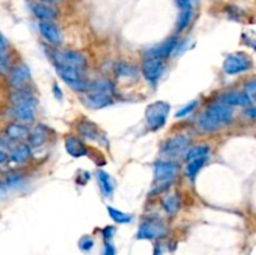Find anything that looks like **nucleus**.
<instances>
[{
	"label": "nucleus",
	"instance_id": "1",
	"mask_svg": "<svg viewBox=\"0 0 256 255\" xmlns=\"http://www.w3.org/2000/svg\"><path fill=\"white\" fill-rule=\"evenodd\" d=\"M234 120V112L230 106L224 104L210 105L198 119V125L204 132H212Z\"/></svg>",
	"mask_w": 256,
	"mask_h": 255
},
{
	"label": "nucleus",
	"instance_id": "2",
	"mask_svg": "<svg viewBox=\"0 0 256 255\" xmlns=\"http://www.w3.org/2000/svg\"><path fill=\"white\" fill-rule=\"evenodd\" d=\"M168 229L164 220L158 215H149L139 225L136 239L139 240H156L166 236Z\"/></svg>",
	"mask_w": 256,
	"mask_h": 255
},
{
	"label": "nucleus",
	"instance_id": "3",
	"mask_svg": "<svg viewBox=\"0 0 256 255\" xmlns=\"http://www.w3.org/2000/svg\"><path fill=\"white\" fill-rule=\"evenodd\" d=\"M170 105L165 102H155L148 106L145 112L146 125L152 132H158L166 124Z\"/></svg>",
	"mask_w": 256,
	"mask_h": 255
},
{
	"label": "nucleus",
	"instance_id": "4",
	"mask_svg": "<svg viewBox=\"0 0 256 255\" xmlns=\"http://www.w3.org/2000/svg\"><path fill=\"white\" fill-rule=\"evenodd\" d=\"M50 58L52 60V64L68 65V66L76 68V69L84 70L88 62L84 54L75 50H50Z\"/></svg>",
	"mask_w": 256,
	"mask_h": 255
},
{
	"label": "nucleus",
	"instance_id": "5",
	"mask_svg": "<svg viewBox=\"0 0 256 255\" xmlns=\"http://www.w3.org/2000/svg\"><path fill=\"white\" fill-rule=\"evenodd\" d=\"M192 144V140L188 135H176L162 144V155L166 158V160L176 159V158L185 155L188 152V148Z\"/></svg>",
	"mask_w": 256,
	"mask_h": 255
},
{
	"label": "nucleus",
	"instance_id": "6",
	"mask_svg": "<svg viewBox=\"0 0 256 255\" xmlns=\"http://www.w3.org/2000/svg\"><path fill=\"white\" fill-rule=\"evenodd\" d=\"M252 68V62L244 52H234L224 60L222 69L228 75H236L248 72Z\"/></svg>",
	"mask_w": 256,
	"mask_h": 255
},
{
	"label": "nucleus",
	"instance_id": "7",
	"mask_svg": "<svg viewBox=\"0 0 256 255\" xmlns=\"http://www.w3.org/2000/svg\"><path fill=\"white\" fill-rule=\"evenodd\" d=\"M179 172V164L174 160H158L154 164V180L156 184L174 182Z\"/></svg>",
	"mask_w": 256,
	"mask_h": 255
},
{
	"label": "nucleus",
	"instance_id": "8",
	"mask_svg": "<svg viewBox=\"0 0 256 255\" xmlns=\"http://www.w3.org/2000/svg\"><path fill=\"white\" fill-rule=\"evenodd\" d=\"M140 70H142V76L145 78V80L149 84L156 85L160 78H162V72H164V60L145 56V59L142 62V66H140Z\"/></svg>",
	"mask_w": 256,
	"mask_h": 255
},
{
	"label": "nucleus",
	"instance_id": "9",
	"mask_svg": "<svg viewBox=\"0 0 256 255\" xmlns=\"http://www.w3.org/2000/svg\"><path fill=\"white\" fill-rule=\"evenodd\" d=\"M35 112H36V106H35V105H12V106L8 109V115H9L14 122H20V124L24 125H30L35 122Z\"/></svg>",
	"mask_w": 256,
	"mask_h": 255
},
{
	"label": "nucleus",
	"instance_id": "10",
	"mask_svg": "<svg viewBox=\"0 0 256 255\" xmlns=\"http://www.w3.org/2000/svg\"><path fill=\"white\" fill-rule=\"evenodd\" d=\"M76 130L79 132L80 136L82 139L88 140V142H96L102 144V142H106V138H105L104 132L99 129L95 122H92V120L88 119H82L76 124Z\"/></svg>",
	"mask_w": 256,
	"mask_h": 255
},
{
	"label": "nucleus",
	"instance_id": "11",
	"mask_svg": "<svg viewBox=\"0 0 256 255\" xmlns=\"http://www.w3.org/2000/svg\"><path fill=\"white\" fill-rule=\"evenodd\" d=\"M38 29H39L40 35L44 38L45 42L55 45V46L62 45V32L56 24H54L52 22H40L38 24Z\"/></svg>",
	"mask_w": 256,
	"mask_h": 255
},
{
	"label": "nucleus",
	"instance_id": "12",
	"mask_svg": "<svg viewBox=\"0 0 256 255\" xmlns=\"http://www.w3.org/2000/svg\"><path fill=\"white\" fill-rule=\"evenodd\" d=\"M30 78H32V72L28 65L20 64L16 66H12V69L10 70L9 75H8V79H9V85L12 89H19V88L28 85V82H30Z\"/></svg>",
	"mask_w": 256,
	"mask_h": 255
},
{
	"label": "nucleus",
	"instance_id": "13",
	"mask_svg": "<svg viewBox=\"0 0 256 255\" xmlns=\"http://www.w3.org/2000/svg\"><path fill=\"white\" fill-rule=\"evenodd\" d=\"M178 42H179V39L176 36H172L168 40L162 42V44L156 45V46L152 48L146 52V56L150 58H156V59L165 60L175 52L178 46Z\"/></svg>",
	"mask_w": 256,
	"mask_h": 255
},
{
	"label": "nucleus",
	"instance_id": "14",
	"mask_svg": "<svg viewBox=\"0 0 256 255\" xmlns=\"http://www.w3.org/2000/svg\"><path fill=\"white\" fill-rule=\"evenodd\" d=\"M4 134L8 140H10L12 142H19L20 144V142L28 140V136L30 134V129L28 128V125L12 122L5 126Z\"/></svg>",
	"mask_w": 256,
	"mask_h": 255
},
{
	"label": "nucleus",
	"instance_id": "15",
	"mask_svg": "<svg viewBox=\"0 0 256 255\" xmlns=\"http://www.w3.org/2000/svg\"><path fill=\"white\" fill-rule=\"evenodd\" d=\"M64 146L68 154L70 156L75 158V159L84 158L89 154V150H88V146L85 145V142L79 136H75V135H68L65 138Z\"/></svg>",
	"mask_w": 256,
	"mask_h": 255
},
{
	"label": "nucleus",
	"instance_id": "16",
	"mask_svg": "<svg viewBox=\"0 0 256 255\" xmlns=\"http://www.w3.org/2000/svg\"><path fill=\"white\" fill-rule=\"evenodd\" d=\"M9 100L12 105H20V104H30V105H38V100L35 98L34 92L30 86L25 85V86L19 88V89H14L12 94L9 95Z\"/></svg>",
	"mask_w": 256,
	"mask_h": 255
},
{
	"label": "nucleus",
	"instance_id": "17",
	"mask_svg": "<svg viewBox=\"0 0 256 255\" xmlns=\"http://www.w3.org/2000/svg\"><path fill=\"white\" fill-rule=\"evenodd\" d=\"M220 102L226 106H244L248 108L252 104V99L246 92H224L220 95Z\"/></svg>",
	"mask_w": 256,
	"mask_h": 255
},
{
	"label": "nucleus",
	"instance_id": "18",
	"mask_svg": "<svg viewBox=\"0 0 256 255\" xmlns=\"http://www.w3.org/2000/svg\"><path fill=\"white\" fill-rule=\"evenodd\" d=\"M116 79L124 82H134L138 80V68L126 62H120L115 68Z\"/></svg>",
	"mask_w": 256,
	"mask_h": 255
},
{
	"label": "nucleus",
	"instance_id": "19",
	"mask_svg": "<svg viewBox=\"0 0 256 255\" xmlns=\"http://www.w3.org/2000/svg\"><path fill=\"white\" fill-rule=\"evenodd\" d=\"M30 9H32L34 16L38 18L40 22H54L58 16L56 10L44 2H34L32 4Z\"/></svg>",
	"mask_w": 256,
	"mask_h": 255
},
{
	"label": "nucleus",
	"instance_id": "20",
	"mask_svg": "<svg viewBox=\"0 0 256 255\" xmlns=\"http://www.w3.org/2000/svg\"><path fill=\"white\" fill-rule=\"evenodd\" d=\"M85 104L92 109H104L114 102V95L110 94H85Z\"/></svg>",
	"mask_w": 256,
	"mask_h": 255
},
{
	"label": "nucleus",
	"instance_id": "21",
	"mask_svg": "<svg viewBox=\"0 0 256 255\" xmlns=\"http://www.w3.org/2000/svg\"><path fill=\"white\" fill-rule=\"evenodd\" d=\"M48 129L44 125H38L34 129L30 132L29 136H28V144L32 148V150L39 149L42 148L45 142H48Z\"/></svg>",
	"mask_w": 256,
	"mask_h": 255
},
{
	"label": "nucleus",
	"instance_id": "22",
	"mask_svg": "<svg viewBox=\"0 0 256 255\" xmlns=\"http://www.w3.org/2000/svg\"><path fill=\"white\" fill-rule=\"evenodd\" d=\"M32 152V148L29 146L28 142H20L19 145L12 148V152L9 154V160L14 164H24L25 162L30 159Z\"/></svg>",
	"mask_w": 256,
	"mask_h": 255
},
{
	"label": "nucleus",
	"instance_id": "23",
	"mask_svg": "<svg viewBox=\"0 0 256 255\" xmlns=\"http://www.w3.org/2000/svg\"><path fill=\"white\" fill-rule=\"evenodd\" d=\"M110 94L114 95L115 86L110 80L108 79H96L89 82V89L85 94Z\"/></svg>",
	"mask_w": 256,
	"mask_h": 255
},
{
	"label": "nucleus",
	"instance_id": "24",
	"mask_svg": "<svg viewBox=\"0 0 256 255\" xmlns=\"http://www.w3.org/2000/svg\"><path fill=\"white\" fill-rule=\"evenodd\" d=\"M96 182L99 184L100 192L105 198H112L114 194V182H112V176L109 172H104V170H98L96 172Z\"/></svg>",
	"mask_w": 256,
	"mask_h": 255
},
{
	"label": "nucleus",
	"instance_id": "25",
	"mask_svg": "<svg viewBox=\"0 0 256 255\" xmlns=\"http://www.w3.org/2000/svg\"><path fill=\"white\" fill-rule=\"evenodd\" d=\"M180 206H182V200L178 194H168L162 199V208L168 214H175L179 212Z\"/></svg>",
	"mask_w": 256,
	"mask_h": 255
},
{
	"label": "nucleus",
	"instance_id": "26",
	"mask_svg": "<svg viewBox=\"0 0 256 255\" xmlns=\"http://www.w3.org/2000/svg\"><path fill=\"white\" fill-rule=\"evenodd\" d=\"M208 162V156L205 158H200V159H195L192 160V162H188L186 169H185V172H186V176L189 178L192 182H194L196 179L198 174L200 172V170L204 168L205 162Z\"/></svg>",
	"mask_w": 256,
	"mask_h": 255
},
{
	"label": "nucleus",
	"instance_id": "27",
	"mask_svg": "<svg viewBox=\"0 0 256 255\" xmlns=\"http://www.w3.org/2000/svg\"><path fill=\"white\" fill-rule=\"evenodd\" d=\"M106 212L109 214V216L112 218V220L116 224H130L132 222V216L130 214H126V212H122V210L116 209L114 206H110L108 205Z\"/></svg>",
	"mask_w": 256,
	"mask_h": 255
},
{
	"label": "nucleus",
	"instance_id": "28",
	"mask_svg": "<svg viewBox=\"0 0 256 255\" xmlns=\"http://www.w3.org/2000/svg\"><path fill=\"white\" fill-rule=\"evenodd\" d=\"M209 152H210L209 145H196V146H192L190 148V149H188V152H185L184 156L186 162H192V160L208 156Z\"/></svg>",
	"mask_w": 256,
	"mask_h": 255
},
{
	"label": "nucleus",
	"instance_id": "29",
	"mask_svg": "<svg viewBox=\"0 0 256 255\" xmlns=\"http://www.w3.org/2000/svg\"><path fill=\"white\" fill-rule=\"evenodd\" d=\"M192 20V9H184L180 12L176 22V32H182L186 29Z\"/></svg>",
	"mask_w": 256,
	"mask_h": 255
},
{
	"label": "nucleus",
	"instance_id": "30",
	"mask_svg": "<svg viewBox=\"0 0 256 255\" xmlns=\"http://www.w3.org/2000/svg\"><path fill=\"white\" fill-rule=\"evenodd\" d=\"M198 105H199V102H198L196 100H192V102H190L189 104H186V105H184L182 108H180V109L175 112V116H176L178 119L186 118L188 115H190L195 109H196Z\"/></svg>",
	"mask_w": 256,
	"mask_h": 255
},
{
	"label": "nucleus",
	"instance_id": "31",
	"mask_svg": "<svg viewBox=\"0 0 256 255\" xmlns=\"http://www.w3.org/2000/svg\"><path fill=\"white\" fill-rule=\"evenodd\" d=\"M22 179H24V178H22L19 172H10L9 175H6V179L4 180V182L8 186V189H9V188H18L22 185Z\"/></svg>",
	"mask_w": 256,
	"mask_h": 255
},
{
	"label": "nucleus",
	"instance_id": "32",
	"mask_svg": "<svg viewBox=\"0 0 256 255\" xmlns=\"http://www.w3.org/2000/svg\"><path fill=\"white\" fill-rule=\"evenodd\" d=\"M12 69V65L10 55L8 54L4 55V56H0V76H8Z\"/></svg>",
	"mask_w": 256,
	"mask_h": 255
},
{
	"label": "nucleus",
	"instance_id": "33",
	"mask_svg": "<svg viewBox=\"0 0 256 255\" xmlns=\"http://www.w3.org/2000/svg\"><path fill=\"white\" fill-rule=\"evenodd\" d=\"M94 239L92 236H89V235H85V236H82L79 240V248L82 252H90L92 250V248H94Z\"/></svg>",
	"mask_w": 256,
	"mask_h": 255
},
{
	"label": "nucleus",
	"instance_id": "34",
	"mask_svg": "<svg viewBox=\"0 0 256 255\" xmlns=\"http://www.w3.org/2000/svg\"><path fill=\"white\" fill-rule=\"evenodd\" d=\"M115 232H116V230H115V228L112 226V225H108V226H105L104 229L102 230V238H104L105 242H112V238H114L115 235Z\"/></svg>",
	"mask_w": 256,
	"mask_h": 255
},
{
	"label": "nucleus",
	"instance_id": "35",
	"mask_svg": "<svg viewBox=\"0 0 256 255\" xmlns=\"http://www.w3.org/2000/svg\"><path fill=\"white\" fill-rule=\"evenodd\" d=\"M245 92L249 95L250 99L256 102V79L245 85Z\"/></svg>",
	"mask_w": 256,
	"mask_h": 255
},
{
	"label": "nucleus",
	"instance_id": "36",
	"mask_svg": "<svg viewBox=\"0 0 256 255\" xmlns=\"http://www.w3.org/2000/svg\"><path fill=\"white\" fill-rule=\"evenodd\" d=\"M9 42H8L6 38L2 34H0V56L9 54Z\"/></svg>",
	"mask_w": 256,
	"mask_h": 255
},
{
	"label": "nucleus",
	"instance_id": "37",
	"mask_svg": "<svg viewBox=\"0 0 256 255\" xmlns=\"http://www.w3.org/2000/svg\"><path fill=\"white\" fill-rule=\"evenodd\" d=\"M196 2V0H176L178 6L180 8V10L184 9H192Z\"/></svg>",
	"mask_w": 256,
	"mask_h": 255
},
{
	"label": "nucleus",
	"instance_id": "38",
	"mask_svg": "<svg viewBox=\"0 0 256 255\" xmlns=\"http://www.w3.org/2000/svg\"><path fill=\"white\" fill-rule=\"evenodd\" d=\"M102 255H116V249L112 242H105Z\"/></svg>",
	"mask_w": 256,
	"mask_h": 255
},
{
	"label": "nucleus",
	"instance_id": "39",
	"mask_svg": "<svg viewBox=\"0 0 256 255\" xmlns=\"http://www.w3.org/2000/svg\"><path fill=\"white\" fill-rule=\"evenodd\" d=\"M228 14L230 15V18H232V19H240L242 15V10L238 9L236 6H229L228 8Z\"/></svg>",
	"mask_w": 256,
	"mask_h": 255
},
{
	"label": "nucleus",
	"instance_id": "40",
	"mask_svg": "<svg viewBox=\"0 0 256 255\" xmlns=\"http://www.w3.org/2000/svg\"><path fill=\"white\" fill-rule=\"evenodd\" d=\"M9 162V154H8L6 150L0 145V165L5 164V162Z\"/></svg>",
	"mask_w": 256,
	"mask_h": 255
},
{
	"label": "nucleus",
	"instance_id": "41",
	"mask_svg": "<svg viewBox=\"0 0 256 255\" xmlns=\"http://www.w3.org/2000/svg\"><path fill=\"white\" fill-rule=\"evenodd\" d=\"M245 115L252 120H256V106H248L245 109Z\"/></svg>",
	"mask_w": 256,
	"mask_h": 255
},
{
	"label": "nucleus",
	"instance_id": "42",
	"mask_svg": "<svg viewBox=\"0 0 256 255\" xmlns=\"http://www.w3.org/2000/svg\"><path fill=\"white\" fill-rule=\"evenodd\" d=\"M52 92H54V95L56 99H59V100L62 99V89L59 88V85L54 84V86H52Z\"/></svg>",
	"mask_w": 256,
	"mask_h": 255
},
{
	"label": "nucleus",
	"instance_id": "43",
	"mask_svg": "<svg viewBox=\"0 0 256 255\" xmlns=\"http://www.w3.org/2000/svg\"><path fill=\"white\" fill-rule=\"evenodd\" d=\"M6 192H8V186L5 185L4 182L0 180V196H4V195L6 194Z\"/></svg>",
	"mask_w": 256,
	"mask_h": 255
},
{
	"label": "nucleus",
	"instance_id": "44",
	"mask_svg": "<svg viewBox=\"0 0 256 255\" xmlns=\"http://www.w3.org/2000/svg\"><path fill=\"white\" fill-rule=\"evenodd\" d=\"M40 2H42L44 4H54V2H60V0H40Z\"/></svg>",
	"mask_w": 256,
	"mask_h": 255
}]
</instances>
